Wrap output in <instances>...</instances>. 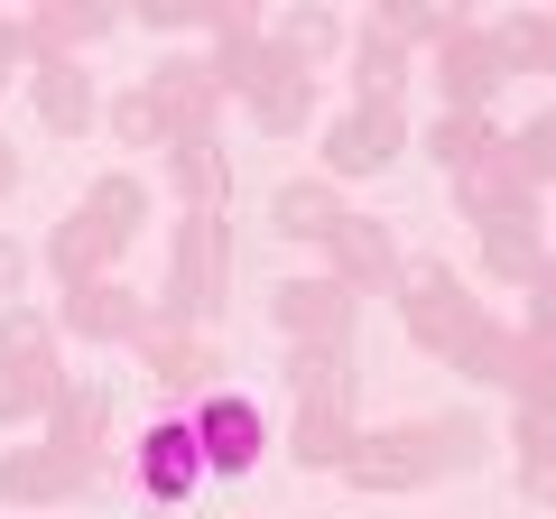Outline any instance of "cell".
<instances>
[{
  "mask_svg": "<svg viewBox=\"0 0 556 519\" xmlns=\"http://www.w3.org/2000/svg\"><path fill=\"white\" fill-rule=\"evenodd\" d=\"M547 241H556V195H547Z\"/></svg>",
  "mask_w": 556,
  "mask_h": 519,
  "instance_id": "ab89813d",
  "label": "cell"
},
{
  "mask_svg": "<svg viewBox=\"0 0 556 519\" xmlns=\"http://www.w3.org/2000/svg\"><path fill=\"white\" fill-rule=\"evenodd\" d=\"M343 214H353V204H343V186H334V177H288V186H278V204H269L278 241H325Z\"/></svg>",
  "mask_w": 556,
  "mask_h": 519,
  "instance_id": "83f0119b",
  "label": "cell"
},
{
  "mask_svg": "<svg viewBox=\"0 0 556 519\" xmlns=\"http://www.w3.org/2000/svg\"><path fill=\"white\" fill-rule=\"evenodd\" d=\"M121 28V10H93V0H28L20 10V47H28V65H47V56H84L93 38H112Z\"/></svg>",
  "mask_w": 556,
  "mask_h": 519,
  "instance_id": "d6986e66",
  "label": "cell"
},
{
  "mask_svg": "<svg viewBox=\"0 0 556 519\" xmlns=\"http://www.w3.org/2000/svg\"><path fill=\"white\" fill-rule=\"evenodd\" d=\"M167 195H177V214H223V195H232V149H223V130L167 149Z\"/></svg>",
  "mask_w": 556,
  "mask_h": 519,
  "instance_id": "7402d4cb",
  "label": "cell"
},
{
  "mask_svg": "<svg viewBox=\"0 0 556 519\" xmlns=\"http://www.w3.org/2000/svg\"><path fill=\"white\" fill-rule=\"evenodd\" d=\"M316 260H325V279L353 288V298H399V279H408V251H399V232H390L380 214H362V204L316 241Z\"/></svg>",
  "mask_w": 556,
  "mask_h": 519,
  "instance_id": "8992f818",
  "label": "cell"
},
{
  "mask_svg": "<svg viewBox=\"0 0 556 519\" xmlns=\"http://www.w3.org/2000/svg\"><path fill=\"white\" fill-rule=\"evenodd\" d=\"M501 140H510V130H501L492 112H437L427 130H417V149H427V159L445 167V186H455V177H473L482 159H501Z\"/></svg>",
  "mask_w": 556,
  "mask_h": 519,
  "instance_id": "cb8c5ba5",
  "label": "cell"
},
{
  "mask_svg": "<svg viewBox=\"0 0 556 519\" xmlns=\"http://www.w3.org/2000/svg\"><path fill=\"white\" fill-rule=\"evenodd\" d=\"M343 56H353V102H408V75H417V47L399 38L390 20H353V38H343Z\"/></svg>",
  "mask_w": 556,
  "mask_h": 519,
  "instance_id": "e0dca14e",
  "label": "cell"
},
{
  "mask_svg": "<svg viewBox=\"0 0 556 519\" xmlns=\"http://www.w3.org/2000/svg\"><path fill=\"white\" fill-rule=\"evenodd\" d=\"M65 353L56 343H38V353H10L0 362V427H47V408L65 400Z\"/></svg>",
  "mask_w": 556,
  "mask_h": 519,
  "instance_id": "44dd1931",
  "label": "cell"
},
{
  "mask_svg": "<svg viewBox=\"0 0 556 519\" xmlns=\"http://www.w3.org/2000/svg\"><path fill=\"white\" fill-rule=\"evenodd\" d=\"M20 65H28V47H20V10H0V93L20 84Z\"/></svg>",
  "mask_w": 556,
  "mask_h": 519,
  "instance_id": "74e56055",
  "label": "cell"
},
{
  "mask_svg": "<svg viewBox=\"0 0 556 519\" xmlns=\"http://www.w3.org/2000/svg\"><path fill=\"white\" fill-rule=\"evenodd\" d=\"M427 75H437V102H445V112H492L501 84H510L501 28H492V20H445L437 47H427Z\"/></svg>",
  "mask_w": 556,
  "mask_h": 519,
  "instance_id": "5b68a950",
  "label": "cell"
},
{
  "mask_svg": "<svg viewBox=\"0 0 556 519\" xmlns=\"http://www.w3.org/2000/svg\"><path fill=\"white\" fill-rule=\"evenodd\" d=\"M204 75L223 84V102H241L260 84V65L278 56V28H269V10H204Z\"/></svg>",
  "mask_w": 556,
  "mask_h": 519,
  "instance_id": "7c38bea8",
  "label": "cell"
},
{
  "mask_svg": "<svg viewBox=\"0 0 556 519\" xmlns=\"http://www.w3.org/2000/svg\"><path fill=\"white\" fill-rule=\"evenodd\" d=\"M28 112H38L56 140H84V130L102 121L93 65H84V56H47V65H28Z\"/></svg>",
  "mask_w": 556,
  "mask_h": 519,
  "instance_id": "ac0fdd59",
  "label": "cell"
},
{
  "mask_svg": "<svg viewBox=\"0 0 556 519\" xmlns=\"http://www.w3.org/2000/svg\"><path fill=\"white\" fill-rule=\"evenodd\" d=\"M186 427H195L204 482H232V473H251V464L269 455V418L251 408V390H204V400L186 408Z\"/></svg>",
  "mask_w": 556,
  "mask_h": 519,
  "instance_id": "ba28073f",
  "label": "cell"
},
{
  "mask_svg": "<svg viewBox=\"0 0 556 519\" xmlns=\"http://www.w3.org/2000/svg\"><path fill=\"white\" fill-rule=\"evenodd\" d=\"M130 482L149 492V510H186V501L204 492V455H195V427H186V408H167L159 427H139V445H130Z\"/></svg>",
  "mask_w": 556,
  "mask_h": 519,
  "instance_id": "9c48e42d",
  "label": "cell"
},
{
  "mask_svg": "<svg viewBox=\"0 0 556 519\" xmlns=\"http://www.w3.org/2000/svg\"><path fill=\"white\" fill-rule=\"evenodd\" d=\"M473 316H482V298L464 288V269H445V260H408V279H399V325L417 334V353L445 362Z\"/></svg>",
  "mask_w": 556,
  "mask_h": 519,
  "instance_id": "52a82bcc",
  "label": "cell"
},
{
  "mask_svg": "<svg viewBox=\"0 0 556 519\" xmlns=\"http://www.w3.org/2000/svg\"><path fill=\"white\" fill-rule=\"evenodd\" d=\"M482 464V418L473 408H437V418H399V427H362L353 455H343V482L371 501L390 492H437V482L473 473Z\"/></svg>",
  "mask_w": 556,
  "mask_h": 519,
  "instance_id": "6da1fadb",
  "label": "cell"
},
{
  "mask_svg": "<svg viewBox=\"0 0 556 519\" xmlns=\"http://www.w3.org/2000/svg\"><path fill=\"white\" fill-rule=\"evenodd\" d=\"M139 519H177V510H139Z\"/></svg>",
  "mask_w": 556,
  "mask_h": 519,
  "instance_id": "60d3db41",
  "label": "cell"
},
{
  "mask_svg": "<svg viewBox=\"0 0 556 519\" xmlns=\"http://www.w3.org/2000/svg\"><path fill=\"white\" fill-rule=\"evenodd\" d=\"M149 306H167L177 325L214 334L223 306H232V223L223 214H177V232H167V288Z\"/></svg>",
  "mask_w": 556,
  "mask_h": 519,
  "instance_id": "7a4b0ae2",
  "label": "cell"
},
{
  "mask_svg": "<svg viewBox=\"0 0 556 519\" xmlns=\"http://www.w3.org/2000/svg\"><path fill=\"white\" fill-rule=\"evenodd\" d=\"M130 353H139V371L159 380V400H167V408H195L204 390H232V362H223V334H204V325H177L167 306H149V316H139Z\"/></svg>",
  "mask_w": 556,
  "mask_h": 519,
  "instance_id": "3957f363",
  "label": "cell"
},
{
  "mask_svg": "<svg viewBox=\"0 0 556 519\" xmlns=\"http://www.w3.org/2000/svg\"><path fill=\"white\" fill-rule=\"evenodd\" d=\"M519 343H538V353H556V251H547V269L529 279V316H519Z\"/></svg>",
  "mask_w": 556,
  "mask_h": 519,
  "instance_id": "e575fe53",
  "label": "cell"
},
{
  "mask_svg": "<svg viewBox=\"0 0 556 519\" xmlns=\"http://www.w3.org/2000/svg\"><path fill=\"white\" fill-rule=\"evenodd\" d=\"M482 241V279L492 288H519V298H529V279L538 269H547V214H519V223H492V232H473Z\"/></svg>",
  "mask_w": 556,
  "mask_h": 519,
  "instance_id": "d4e9b609",
  "label": "cell"
},
{
  "mask_svg": "<svg viewBox=\"0 0 556 519\" xmlns=\"http://www.w3.org/2000/svg\"><path fill=\"white\" fill-rule=\"evenodd\" d=\"M38 343H56V316H38V306H0V362L10 353H38Z\"/></svg>",
  "mask_w": 556,
  "mask_h": 519,
  "instance_id": "d590c367",
  "label": "cell"
},
{
  "mask_svg": "<svg viewBox=\"0 0 556 519\" xmlns=\"http://www.w3.org/2000/svg\"><path fill=\"white\" fill-rule=\"evenodd\" d=\"M84 492H102L84 464H65L47 436H10L0 445V501L10 510H56V501H84Z\"/></svg>",
  "mask_w": 556,
  "mask_h": 519,
  "instance_id": "4fadbf2b",
  "label": "cell"
},
{
  "mask_svg": "<svg viewBox=\"0 0 556 519\" xmlns=\"http://www.w3.org/2000/svg\"><path fill=\"white\" fill-rule=\"evenodd\" d=\"M84 214H93L102 232H112L121 251H130V241L149 232V177H130V167H112V177H93V186H84Z\"/></svg>",
  "mask_w": 556,
  "mask_h": 519,
  "instance_id": "4dcf8cb0",
  "label": "cell"
},
{
  "mask_svg": "<svg viewBox=\"0 0 556 519\" xmlns=\"http://www.w3.org/2000/svg\"><path fill=\"white\" fill-rule=\"evenodd\" d=\"M510 464H519V501L556 510V418L547 408H510Z\"/></svg>",
  "mask_w": 556,
  "mask_h": 519,
  "instance_id": "f1b7e54d",
  "label": "cell"
},
{
  "mask_svg": "<svg viewBox=\"0 0 556 519\" xmlns=\"http://www.w3.org/2000/svg\"><path fill=\"white\" fill-rule=\"evenodd\" d=\"M278 380H288V400H306V408H362L353 353H306V343H288V353H278Z\"/></svg>",
  "mask_w": 556,
  "mask_h": 519,
  "instance_id": "484cf974",
  "label": "cell"
},
{
  "mask_svg": "<svg viewBox=\"0 0 556 519\" xmlns=\"http://www.w3.org/2000/svg\"><path fill=\"white\" fill-rule=\"evenodd\" d=\"M353 316H362V298H353V288H334L325 269H316V279H288L269 298V325L288 343H306V353H353Z\"/></svg>",
  "mask_w": 556,
  "mask_h": 519,
  "instance_id": "8fae6325",
  "label": "cell"
},
{
  "mask_svg": "<svg viewBox=\"0 0 556 519\" xmlns=\"http://www.w3.org/2000/svg\"><path fill=\"white\" fill-rule=\"evenodd\" d=\"M121 260H130V251H121L84 204H75V214H56V223H47V241H38V269H56L65 288H75V279H121Z\"/></svg>",
  "mask_w": 556,
  "mask_h": 519,
  "instance_id": "ffe728a7",
  "label": "cell"
},
{
  "mask_svg": "<svg viewBox=\"0 0 556 519\" xmlns=\"http://www.w3.org/2000/svg\"><path fill=\"white\" fill-rule=\"evenodd\" d=\"M102 130H112L121 149H167V112H159L149 84H121V93L102 102Z\"/></svg>",
  "mask_w": 556,
  "mask_h": 519,
  "instance_id": "1f68e13d",
  "label": "cell"
},
{
  "mask_svg": "<svg viewBox=\"0 0 556 519\" xmlns=\"http://www.w3.org/2000/svg\"><path fill=\"white\" fill-rule=\"evenodd\" d=\"M501 56H510V75H556V10L501 20Z\"/></svg>",
  "mask_w": 556,
  "mask_h": 519,
  "instance_id": "d6a6232c",
  "label": "cell"
},
{
  "mask_svg": "<svg viewBox=\"0 0 556 519\" xmlns=\"http://www.w3.org/2000/svg\"><path fill=\"white\" fill-rule=\"evenodd\" d=\"M139 316H149V298L130 279H75L56 298V334H75V343H130Z\"/></svg>",
  "mask_w": 556,
  "mask_h": 519,
  "instance_id": "2e32d148",
  "label": "cell"
},
{
  "mask_svg": "<svg viewBox=\"0 0 556 519\" xmlns=\"http://www.w3.org/2000/svg\"><path fill=\"white\" fill-rule=\"evenodd\" d=\"M47 445H56L65 464H84V473H112V445H121V400L102 390V380H65V400L47 408V427H38Z\"/></svg>",
  "mask_w": 556,
  "mask_h": 519,
  "instance_id": "30bf717a",
  "label": "cell"
},
{
  "mask_svg": "<svg viewBox=\"0 0 556 519\" xmlns=\"http://www.w3.org/2000/svg\"><path fill=\"white\" fill-rule=\"evenodd\" d=\"M501 149H510V167L538 186V195L556 186V112H529V121H519V130H510Z\"/></svg>",
  "mask_w": 556,
  "mask_h": 519,
  "instance_id": "836d02e7",
  "label": "cell"
},
{
  "mask_svg": "<svg viewBox=\"0 0 556 519\" xmlns=\"http://www.w3.org/2000/svg\"><path fill=\"white\" fill-rule=\"evenodd\" d=\"M399 149H408V102H343V112L316 121V167H325L334 186L390 177Z\"/></svg>",
  "mask_w": 556,
  "mask_h": 519,
  "instance_id": "277c9868",
  "label": "cell"
},
{
  "mask_svg": "<svg viewBox=\"0 0 556 519\" xmlns=\"http://www.w3.org/2000/svg\"><path fill=\"white\" fill-rule=\"evenodd\" d=\"M455 204H464V223H473V232H492V223L538 214V186L519 177V167H510V149H501V159H482L473 177H455Z\"/></svg>",
  "mask_w": 556,
  "mask_h": 519,
  "instance_id": "603a6c76",
  "label": "cell"
},
{
  "mask_svg": "<svg viewBox=\"0 0 556 519\" xmlns=\"http://www.w3.org/2000/svg\"><path fill=\"white\" fill-rule=\"evenodd\" d=\"M510 353H519V325L482 306V316L464 325V343L445 353V371H464V380H482V390H501V380H510Z\"/></svg>",
  "mask_w": 556,
  "mask_h": 519,
  "instance_id": "f546056e",
  "label": "cell"
},
{
  "mask_svg": "<svg viewBox=\"0 0 556 519\" xmlns=\"http://www.w3.org/2000/svg\"><path fill=\"white\" fill-rule=\"evenodd\" d=\"M0 195H20V140L0 130Z\"/></svg>",
  "mask_w": 556,
  "mask_h": 519,
  "instance_id": "f35d334b",
  "label": "cell"
},
{
  "mask_svg": "<svg viewBox=\"0 0 556 519\" xmlns=\"http://www.w3.org/2000/svg\"><path fill=\"white\" fill-rule=\"evenodd\" d=\"M353 436H362L353 408H306V400H288V464H306V473H343Z\"/></svg>",
  "mask_w": 556,
  "mask_h": 519,
  "instance_id": "4316f807",
  "label": "cell"
},
{
  "mask_svg": "<svg viewBox=\"0 0 556 519\" xmlns=\"http://www.w3.org/2000/svg\"><path fill=\"white\" fill-rule=\"evenodd\" d=\"M149 93H159V112H167V149L177 140H214V121L232 112V102H223V84L204 75V56H167V65H149Z\"/></svg>",
  "mask_w": 556,
  "mask_h": 519,
  "instance_id": "9a60e30c",
  "label": "cell"
},
{
  "mask_svg": "<svg viewBox=\"0 0 556 519\" xmlns=\"http://www.w3.org/2000/svg\"><path fill=\"white\" fill-rule=\"evenodd\" d=\"M28 269H38V251H20V232H0V306H20Z\"/></svg>",
  "mask_w": 556,
  "mask_h": 519,
  "instance_id": "8d00e7d4",
  "label": "cell"
},
{
  "mask_svg": "<svg viewBox=\"0 0 556 519\" xmlns=\"http://www.w3.org/2000/svg\"><path fill=\"white\" fill-rule=\"evenodd\" d=\"M241 112H251L260 140H298V130H316V65L278 38V56L260 65V84L241 93Z\"/></svg>",
  "mask_w": 556,
  "mask_h": 519,
  "instance_id": "5bb4252c",
  "label": "cell"
}]
</instances>
